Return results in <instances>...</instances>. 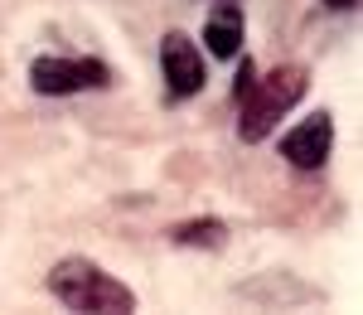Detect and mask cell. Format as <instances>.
I'll return each instance as SVG.
<instances>
[{
  "label": "cell",
  "mask_w": 363,
  "mask_h": 315,
  "mask_svg": "<svg viewBox=\"0 0 363 315\" xmlns=\"http://www.w3.org/2000/svg\"><path fill=\"white\" fill-rule=\"evenodd\" d=\"M49 291L68 311H107V315H126L136 311L131 287H121L112 272H102L87 258H63L49 267Z\"/></svg>",
  "instance_id": "7a4b0ae2"
},
{
  "label": "cell",
  "mask_w": 363,
  "mask_h": 315,
  "mask_svg": "<svg viewBox=\"0 0 363 315\" xmlns=\"http://www.w3.org/2000/svg\"><path fill=\"white\" fill-rule=\"evenodd\" d=\"M325 5H330V10H354L359 0H325Z\"/></svg>",
  "instance_id": "ba28073f"
},
{
  "label": "cell",
  "mask_w": 363,
  "mask_h": 315,
  "mask_svg": "<svg viewBox=\"0 0 363 315\" xmlns=\"http://www.w3.org/2000/svg\"><path fill=\"white\" fill-rule=\"evenodd\" d=\"M330 145H335V121L330 112H310L286 141H281V155L296 165V170H320L330 160Z\"/></svg>",
  "instance_id": "5b68a950"
},
{
  "label": "cell",
  "mask_w": 363,
  "mask_h": 315,
  "mask_svg": "<svg viewBox=\"0 0 363 315\" xmlns=\"http://www.w3.org/2000/svg\"><path fill=\"white\" fill-rule=\"evenodd\" d=\"M169 243L174 248H203V253H218L228 243V228L218 219H184V223H174L169 228Z\"/></svg>",
  "instance_id": "52a82bcc"
},
{
  "label": "cell",
  "mask_w": 363,
  "mask_h": 315,
  "mask_svg": "<svg viewBox=\"0 0 363 315\" xmlns=\"http://www.w3.org/2000/svg\"><path fill=\"white\" fill-rule=\"evenodd\" d=\"M306 87H310V73L301 68V63H281V68H272V73L252 78L247 92L238 97V136H242L247 145L262 141V136H272L281 116L306 97Z\"/></svg>",
  "instance_id": "6da1fadb"
},
{
  "label": "cell",
  "mask_w": 363,
  "mask_h": 315,
  "mask_svg": "<svg viewBox=\"0 0 363 315\" xmlns=\"http://www.w3.org/2000/svg\"><path fill=\"white\" fill-rule=\"evenodd\" d=\"M203 49L213 58H238L242 54V10H238L233 0L208 15V25H203Z\"/></svg>",
  "instance_id": "8992f818"
},
{
  "label": "cell",
  "mask_w": 363,
  "mask_h": 315,
  "mask_svg": "<svg viewBox=\"0 0 363 315\" xmlns=\"http://www.w3.org/2000/svg\"><path fill=\"white\" fill-rule=\"evenodd\" d=\"M29 83L34 92H44V97H63V92H83V87H107L112 83V68L107 63H97V58H34L29 63Z\"/></svg>",
  "instance_id": "3957f363"
},
{
  "label": "cell",
  "mask_w": 363,
  "mask_h": 315,
  "mask_svg": "<svg viewBox=\"0 0 363 315\" xmlns=\"http://www.w3.org/2000/svg\"><path fill=\"white\" fill-rule=\"evenodd\" d=\"M160 68H165V83L174 97H194L203 87V54L184 29H169L160 39Z\"/></svg>",
  "instance_id": "277c9868"
}]
</instances>
